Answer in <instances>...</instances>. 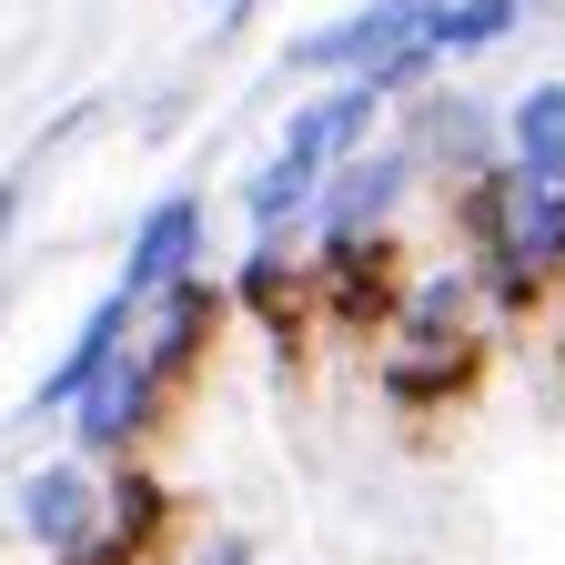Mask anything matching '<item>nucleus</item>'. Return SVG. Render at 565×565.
<instances>
[{"label":"nucleus","mask_w":565,"mask_h":565,"mask_svg":"<svg viewBox=\"0 0 565 565\" xmlns=\"http://www.w3.org/2000/svg\"><path fill=\"white\" fill-rule=\"evenodd\" d=\"M394 141H404V152L424 162V182H475V172H494V162H505V111H484L475 92H414L404 102V121H394Z\"/></svg>","instance_id":"7ed1b4c3"},{"label":"nucleus","mask_w":565,"mask_h":565,"mask_svg":"<svg viewBox=\"0 0 565 565\" xmlns=\"http://www.w3.org/2000/svg\"><path fill=\"white\" fill-rule=\"evenodd\" d=\"M414 282L394 273V233L384 243H313V313L333 333H394Z\"/></svg>","instance_id":"39448f33"},{"label":"nucleus","mask_w":565,"mask_h":565,"mask_svg":"<svg viewBox=\"0 0 565 565\" xmlns=\"http://www.w3.org/2000/svg\"><path fill=\"white\" fill-rule=\"evenodd\" d=\"M102 505H111V475L92 465V455H51V465H31L21 484H11V515H21V535L61 565L71 545H92L102 535Z\"/></svg>","instance_id":"423d86ee"},{"label":"nucleus","mask_w":565,"mask_h":565,"mask_svg":"<svg viewBox=\"0 0 565 565\" xmlns=\"http://www.w3.org/2000/svg\"><path fill=\"white\" fill-rule=\"evenodd\" d=\"M192 565H263V555H253V535L223 525V535H202V545H192Z\"/></svg>","instance_id":"f3484780"},{"label":"nucleus","mask_w":565,"mask_h":565,"mask_svg":"<svg viewBox=\"0 0 565 565\" xmlns=\"http://www.w3.org/2000/svg\"><path fill=\"white\" fill-rule=\"evenodd\" d=\"M131 333H141V303L111 282V294H102L82 323H71V343L51 353V374L31 384V424H51V414H71V404H82V394H92V384L121 364V343H131Z\"/></svg>","instance_id":"1a4fd4ad"},{"label":"nucleus","mask_w":565,"mask_h":565,"mask_svg":"<svg viewBox=\"0 0 565 565\" xmlns=\"http://www.w3.org/2000/svg\"><path fill=\"white\" fill-rule=\"evenodd\" d=\"M505 162L565 192V82H525L505 102Z\"/></svg>","instance_id":"ddd939ff"},{"label":"nucleus","mask_w":565,"mask_h":565,"mask_svg":"<svg viewBox=\"0 0 565 565\" xmlns=\"http://www.w3.org/2000/svg\"><path fill=\"white\" fill-rule=\"evenodd\" d=\"M162 404H172V384H162V364H152V353H141V333H131V343H121V364L61 414V424H71V455H92V465H131L141 445H152Z\"/></svg>","instance_id":"f03ea898"},{"label":"nucleus","mask_w":565,"mask_h":565,"mask_svg":"<svg viewBox=\"0 0 565 565\" xmlns=\"http://www.w3.org/2000/svg\"><path fill=\"white\" fill-rule=\"evenodd\" d=\"M202 21H212V31H243V21H253V0H202Z\"/></svg>","instance_id":"a211bd4d"},{"label":"nucleus","mask_w":565,"mask_h":565,"mask_svg":"<svg viewBox=\"0 0 565 565\" xmlns=\"http://www.w3.org/2000/svg\"><path fill=\"white\" fill-rule=\"evenodd\" d=\"M445 11H455V0H353V11L294 31V41H282V61H294L303 82H384L394 61L435 51Z\"/></svg>","instance_id":"f257e3e1"},{"label":"nucleus","mask_w":565,"mask_h":565,"mask_svg":"<svg viewBox=\"0 0 565 565\" xmlns=\"http://www.w3.org/2000/svg\"><path fill=\"white\" fill-rule=\"evenodd\" d=\"M384 121V92L374 82H323L313 102H294V121L273 131V152H294V162H313V172H343L353 152H374V131Z\"/></svg>","instance_id":"9d476101"},{"label":"nucleus","mask_w":565,"mask_h":565,"mask_svg":"<svg viewBox=\"0 0 565 565\" xmlns=\"http://www.w3.org/2000/svg\"><path fill=\"white\" fill-rule=\"evenodd\" d=\"M414 182H424V162H414L404 141L384 131L374 152H353V162L323 182V202H313V243H384V233L404 223Z\"/></svg>","instance_id":"20e7f679"},{"label":"nucleus","mask_w":565,"mask_h":565,"mask_svg":"<svg viewBox=\"0 0 565 565\" xmlns=\"http://www.w3.org/2000/svg\"><path fill=\"white\" fill-rule=\"evenodd\" d=\"M475 374H484V333H394L374 364V394L394 414H445L475 394Z\"/></svg>","instance_id":"0eeeda50"},{"label":"nucleus","mask_w":565,"mask_h":565,"mask_svg":"<svg viewBox=\"0 0 565 565\" xmlns=\"http://www.w3.org/2000/svg\"><path fill=\"white\" fill-rule=\"evenodd\" d=\"M233 313H253L282 353H294L303 323H313V253H294V243H243V263H233Z\"/></svg>","instance_id":"f8f14e48"},{"label":"nucleus","mask_w":565,"mask_h":565,"mask_svg":"<svg viewBox=\"0 0 565 565\" xmlns=\"http://www.w3.org/2000/svg\"><path fill=\"white\" fill-rule=\"evenodd\" d=\"M525 11H535V0H455L445 31H435V51H445V61H475V51H494V41H515Z\"/></svg>","instance_id":"dca6fc26"},{"label":"nucleus","mask_w":565,"mask_h":565,"mask_svg":"<svg viewBox=\"0 0 565 565\" xmlns=\"http://www.w3.org/2000/svg\"><path fill=\"white\" fill-rule=\"evenodd\" d=\"M172 515H182V494H172L152 465H111V505H102V525H111L131 555H152V545L172 535Z\"/></svg>","instance_id":"2eb2a0df"},{"label":"nucleus","mask_w":565,"mask_h":565,"mask_svg":"<svg viewBox=\"0 0 565 565\" xmlns=\"http://www.w3.org/2000/svg\"><path fill=\"white\" fill-rule=\"evenodd\" d=\"M92 121H102V102H61V111H51V121H41L31 141H21V162H11V172H0V243H11V233H21V202H31V182H41V172H51V162L71 152V141H82V131H92Z\"/></svg>","instance_id":"4468645a"},{"label":"nucleus","mask_w":565,"mask_h":565,"mask_svg":"<svg viewBox=\"0 0 565 565\" xmlns=\"http://www.w3.org/2000/svg\"><path fill=\"white\" fill-rule=\"evenodd\" d=\"M223 313H233V282H212V273L172 282L162 303H141V353L162 364V384H172V394L202 374V353H212V333H223Z\"/></svg>","instance_id":"9b49d317"},{"label":"nucleus","mask_w":565,"mask_h":565,"mask_svg":"<svg viewBox=\"0 0 565 565\" xmlns=\"http://www.w3.org/2000/svg\"><path fill=\"white\" fill-rule=\"evenodd\" d=\"M202 243H212V202H202V192H162V202L131 223V243H121V294H131V303H162L172 282L202 273Z\"/></svg>","instance_id":"6e6552de"}]
</instances>
